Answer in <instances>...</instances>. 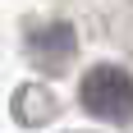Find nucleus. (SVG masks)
<instances>
[{"label": "nucleus", "mask_w": 133, "mask_h": 133, "mask_svg": "<svg viewBox=\"0 0 133 133\" xmlns=\"http://www.w3.org/2000/svg\"><path fill=\"white\" fill-rule=\"evenodd\" d=\"M78 101L87 115L106 124H129L133 119V78L119 64H92L78 83Z\"/></svg>", "instance_id": "obj_1"}]
</instances>
